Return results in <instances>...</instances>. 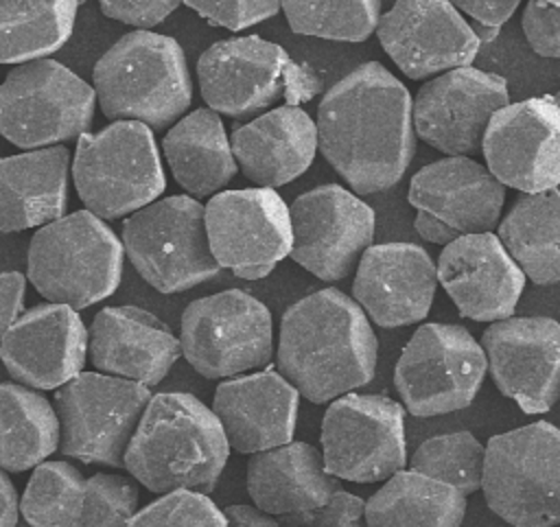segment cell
Segmentation results:
<instances>
[{
	"label": "cell",
	"instance_id": "12",
	"mask_svg": "<svg viewBox=\"0 0 560 527\" xmlns=\"http://www.w3.org/2000/svg\"><path fill=\"white\" fill-rule=\"evenodd\" d=\"M481 343L459 324H422L400 352L394 385L416 418L466 409L486 378Z\"/></svg>",
	"mask_w": 560,
	"mask_h": 527
},
{
	"label": "cell",
	"instance_id": "42",
	"mask_svg": "<svg viewBox=\"0 0 560 527\" xmlns=\"http://www.w3.org/2000/svg\"><path fill=\"white\" fill-rule=\"evenodd\" d=\"M453 7L462 13L468 15L470 22L468 26L477 35L479 42H492L501 26L510 20V15L516 11L518 2L516 0H501V2H486V0H457Z\"/></svg>",
	"mask_w": 560,
	"mask_h": 527
},
{
	"label": "cell",
	"instance_id": "4",
	"mask_svg": "<svg viewBox=\"0 0 560 527\" xmlns=\"http://www.w3.org/2000/svg\"><path fill=\"white\" fill-rule=\"evenodd\" d=\"M94 94L105 118L153 129L175 125L192 101V81L182 46L160 33L131 31L94 66Z\"/></svg>",
	"mask_w": 560,
	"mask_h": 527
},
{
	"label": "cell",
	"instance_id": "6",
	"mask_svg": "<svg viewBox=\"0 0 560 527\" xmlns=\"http://www.w3.org/2000/svg\"><path fill=\"white\" fill-rule=\"evenodd\" d=\"M201 98L214 114L245 118L273 103L300 107L319 92L315 70L258 35L221 39L197 59Z\"/></svg>",
	"mask_w": 560,
	"mask_h": 527
},
{
	"label": "cell",
	"instance_id": "19",
	"mask_svg": "<svg viewBox=\"0 0 560 527\" xmlns=\"http://www.w3.org/2000/svg\"><path fill=\"white\" fill-rule=\"evenodd\" d=\"M486 168L523 195L560 184V105L551 94L499 109L481 142Z\"/></svg>",
	"mask_w": 560,
	"mask_h": 527
},
{
	"label": "cell",
	"instance_id": "9",
	"mask_svg": "<svg viewBox=\"0 0 560 527\" xmlns=\"http://www.w3.org/2000/svg\"><path fill=\"white\" fill-rule=\"evenodd\" d=\"M96 94L55 59L15 66L0 83V136L28 151L90 133Z\"/></svg>",
	"mask_w": 560,
	"mask_h": 527
},
{
	"label": "cell",
	"instance_id": "40",
	"mask_svg": "<svg viewBox=\"0 0 560 527\" xmlns=\"http://www.w3.org/2000/svg\"><path fill=\"white\" fill-rule=\"evenodd\" d=\"M188 9L199 13L208 24L241 31L254 26L280 11V2H217V0H188Z\"/></svg>",
	"mask_w": 560,
	"mask_h": 527
},
{
	"label": "cell",
	"instance_id": "45",
	"mask_svg": "<svg viewBox=\"0 0 560 527\" xmlns=\"http://www.w3.org/2000/svg\"><path fill=\"white\" fill-rule=\"evenodd\" d=\"M223 516H225V527H280L278 518L245 503L228 505L223 510Z\"/></svg>",
	"mask_w": 560,
	"mask_h": 527
},
{
	"label": "cell",
	"instance_id": "22",
	"mask_svg": "<svg viewBox=\"0 0 560 527\" xmlns=\"http://www.w3.org/2000/svg\"><path fill=\"white\" fill-rule=\"evenodd\" d=\"M383 50L413 81L466 68L481 42L453 7L442 0H398L376 26Z\"/></svg>",
	"mask_w": 560,
	"mask_h": 527
},
{
	"label": "cell",
	"instance_id": "29",
	"mask_svg": "<svg viewBox=\"0 0 560 527\" xmlns=\"http://www.w3.org/2000/svg\"><path fill=\"white\" fill-rule=\"evenodd\" d=\"M339 483L324 468L322 450L306 442H289L254 453L247 461V492L254 507L280 518L322 507Z\"/></svg>",
	"mask_w": 560,
	"mask_h": 527
},
{
	"label": "cell",
	"instance_id": "3",
	"mask_svg": "<svg viewBox=\"0 0 560 527\" xmlns=\"http://www.w3.org/2000/svg\"><path fill=\"white\" fill-rule=\"evenodd\" d=\"M230 457L225 433L197 396L164 391L151 396L125 450L122 466L155 494L214 490Z\"/></svg>",
	"mask_w": 560,
	"mask_h": 527
},
{
	"label": "cell",
	"instance_id": "25",
	"mask_svg": "<svg viewBox=\"0 0 560 527\" xmlns=\"http://www.w3.org/2000/svg\"><path fill=\"white\" fill-rule=\"evenodd\" d=\"M438 282L457 311L475 321L512 317L525 289V273L492 232L462 236L440 251Z\"/></svg>",
	"mask_w": 560,
	"mask_h": 527
},
{
	"label": "cell",
	"instance_id": "28",
	"mask_svg": "<svg viewBox=\"0 0 560 527\" xmlns=\"http://www.w3.org/2000/svg\"><path fill=\"white\" fill-rule=\"evenodd\" d=\"M230 147L247 179L258 188H278L298 179L313 164L317 127L302 107L280 105L236 127Z\"/></svg>",
	"mask_w": 560,
	"mask_h": 527
},
{
	"label": "cell",
	"instance_id": "10",
	"mask_svg": "<svg viewBox=\"0 0 560 527\" xmlns=\"http://www.w3.org/2000/svg\"><path fill=\"white\" fill-rule=\"evenodd\" d=\"M120 243L140 278L160 293L188 291L219 273L203 206L188 195L164 197L129 214Z\"/></svg>",
	"mask_w": 560,
	"mask_h": 527
},
{
	"label": "cell",
	"instance_id": "21",
	"mask_svg": "<svg viewBox=\"0 0 560 527\" xmlns=\"http://www.w3.org/2000/svg\"><path fill=\"white\" fill-rule=\"evenodd\" d=\"M497 389L525 413H545L560 400V324L551 317H508L481 335Z\"/></svg>",
	"mask_w": 560,
	"mask_h": 527
},
{
	"label": "cell",
	"instance_id": "43",
	"mask_svg": "<svg viewBox=\"0 0 560 527\" xmlns=\"http://www.w3.org/2000/svg\"><path fill=\"white\" fill-rule=\"evenodd\" d=\"M177 7H179V2H173V0H155V2H127V0L114 2V0H103L101 2V11L107 17L118 20V22L129 24V26H136L138 31H149V28L158 26Z\"/></svg>",
	"mask_w": 560,
	"mask_h": 527
},
{
	"label": "cell",
	"instance_id": "32",
	"mask_svg": "<svg viewBox=\"0 0 560 527\" xmlns=\"http://www.w3.org/2000/svg\"><path fill=\"white\" fill-rule=\"evenodd\" d=\"M499 241L534 284L560 282V190L521 195L499 223Z\"/></svg>",
	"mask_w": 560,
	"mask_h": 527
},
{
	"label": "cell",
	"instance_id": "11",
	"mask_svg": "<svg viewBox=\"0 0 560 527\" xmlns=\"http://www.w3.org/2000/svg\"><path fill=\"white\" fill-rule=\"evenodd\" d=\"M179 348L203 378H236L271 361V313L238 289L199 297L182 313Z\"/></svg>",
	"mask_w": 560,
	"mask_h": 527
},
{
	"label": "cell",
	"instance_id": "7",
	"mask_svg": "<svg viewBox=\"0 0 560 527\" xmlns=\"http://www.w3.org/2000/svg\"><path fill=\"white\" fill-rule=\"evenodd\" d=\"M72 179L85 210L101 221L133 214L166 188L155 136L133 120L83 133L72 157Z\"/></svg>",
	"mask_w": 560,
	"mask_h": 527
},
{
	"label": "cell",
	"instance_id": "1",
	"mask_svg": "<svg viewBox=\"0 0 560 527\" xmlns=\"http://www.w3.org/2000/svg\"><path fill=\"white\" fill-rule=\"evenodd\" d=\"M411 109L407 87L383 63H361L319 101L317 149L354 192L387 190L416 155Z\"/></svg>",
	"mask_w": 560,
	"mask_h": 527
},
{
	"label": "cell",
	"instance_id": "39",
	"mask_svg": "<svg viewBox=\"0 0 560 527\" xmlns=\"http://www.w3.org/2000/svg\"><path fill=\"white\" fill-rule=\"evenodd\" d=\"M280 527H365V501L346 490H337L322 507L295 514L280 516Z\"/></svg>",
	"mask_w": 560,
	"mask_h": 527
},
{
	"label": "cell",
	"instance_id": "20",
	"mask_svg": "<svg viewBox=\"0 0 560 527\" xmlns=\"http://www.w3.org/2000/svg\"><path fill=\"white\" fill-rule=\"evenodd\" d=\"M31 527H127L138 512V488L120 475L83 477L68 461L39 464L22 494Z\"/></svg>",
	"mask_w": 560,
	"mask_h": 527
},
{
	"label": "cell",
	"instance_id": "14",
	"mask_svg": "<svg viewBox=\"0 0 560 527\" xmlns=\"http://www.w3.org/2000/svg\"><path fill=\"white\" fill-rule=\"evenodd\" d=\"M322 457L330 477L376 483L407 466L405 409L381 394H346L322 420Z\"/></svg>",
	"mask_w": 560,
	"mask_h": 527
},
{
	"label": "cell",
	"instance_id": "30",
	"mask_svg": "<svg viewBox=\"0 0 560 527\" xmlns=\"http://www.w3.org/2000/svg\"><path fill=\"white\" fill-rule=\"evenodd\" d=\"M68 147L0 157V232L44 227L68 208Z\"/></svg>",
	"mask_w": 560,
	"mask_h": 527
},
{
	"label": "cell",
	"instance_id": "26",
	"mask_svg": "<svg viewBox=\"0 0 560 527\" xmlns=\"http://www.w3.org/2000/svg\"><path fill=\"white\" fill-rule=\"evenodd\" d=\"M88 354L107 376L155 387L182 356V348L153 313L138 306H105L90 324Z\"/></svg>",
	"mask_w": 560,
	"mask_h": 527
},
{
	"label": "cell",
	"instance_id": "16",
	"mask_svg": "<svg viewBox=\"0 0 560 527\" xmlns=\"http://www.w3.org/2000/svg\"><path fill=\"white\" fill-rule=\"evenodd\" d=\"M407 199L418 210L416 232L429 243L448 245L499 225L505 186L470 157H444L411 177Z\"/></svg>",
	"mask_w": 560,
	"mask_h": 527
},
{
	"label": "cell",
	"instance_id": "13",
	"mask_svg": "<svg viewBox=\"0 0 560 527\" xmlns=\"http://www.w3.org/2000/svg\"><path fill=\"white\" fill-rule=\"evenodd\" d=\"M151 396L140 383L81 372L55 391L59 450L83 464L120 468Z\"/></svg>",
	"mask_w": 560,
	"mask_h": 527
},
{
	"label": "cell",
	"instance_id": "23",
	"mask_svg": "<svg viewBox=\"0 0 560 527\" xmlns=\"http://www.w3.org/2000/svg\"><path fill=\"white\" fill-rule=\"evenodd\" d=\"M88 328L66 304L24 311L0 339V361L9 376L31 389H59L83 372Z\"/></svg>",
	"mask_w": 560,
	"mask_h": 527
},
{
	"label": "cell",
	"instance_id": "24",
	"mask_svg": "<svg viewBox=\"0 0 560 527\" xmlns=\"http://www.w3.org/2000/svg\"><path fill=\"white\" fill-rule=\"evenodd\" d=\"M438 289V267L413 243L370 245L359 258L352 295L361 311L383 328L422 321Z\"/></svg>",
	"mask_w": 560,
	"mask_h": 527
},
{
	"label": "cell",
	"instance_id": "18",
	"mask_svg": "<svg viewBox=\"0 0 560 527\" xmlns=\"http://www.w3.org/2000/svg\"><path fill=\"white\" fill-rule=\"evenodd\" d=\"M413 131L448 157H468L481 151L492 116L510 105L501 74L472 66L429 79L413 98Z\"/></svg>",
	"mask_w": 560,
	"mask_h": 527
},
{
	"label": "cell",
	"instance_id": "5",
	"mask_svg": "<svg viewBox=\"0 0 560 527\" xmlns=\"http://www.w3.org/2000/svg\"><path fill=\"white\" fill-rule=\"evenodd\" d=\"M122 262L125 249L114 230L92 212L77 210L31 236L26 278L50 304L81 311L118 289Z\"/></svg>",
	"mask_w": 560,
	"mask_h": 527
},
{
	"label": "cell",
	"instance_id": "31",
	"mask_svg": "<svg viewBox=\"0 0 560 527\" xmlns=\"http://www.w3.org/2000/svg\"><path fill=\"white\" fill-rule=\"evenodd\" d=\"M162 149L175 181L192 197H214L238 171L223 120L208 107L182 116Z\"/></svg>",
	"mask_w": 560,
	"mask_h": 527
},
{
	"label": "cell",
	"instance_id": "36",
	"mask_svg": "<svg viewBox=\"0 0 560 527\" xmlns=\"http://www.w3.org/2000/svg\"><path fill=\"white\" fill-rule=\"evenodd\" d=\"M486 446L470 431L442 433L424 440L409 459V470L455 488L468 496L481 490Z\"/></svg>",
	"mask_w": 560,
	"mask_h": 527
},
{
	"label": "cell",
	"instance_id": "2",
	"mask_svg": "<svg viewBox=\"0 0 560 527\" xmlns=\"http://www.w3.org/2000/svg\"><path fill=\"white\" fill-rule=\"evenodd\" d=\"M378 341L361 306L339 289L315 291L280 319L278 372L315 405L368 385Z\"/></svg>",
	"mask_w": 560,
	"mask_h": 527
},
{
	"label": "cell",
	"instance_id": "34",
	"mask_svg": "<svg viewBox=\"0 0 560 527\" xmlns=\"http://www.w3.org/2000/svg\"><path fill=\"white\" fill-rule=\"evenodd\" d=\"M59 448L55 407L20 383H0V470L24 472Z\"/></svg>",
	"mask_w": 560,
	"mask_h": 527
},
{
	"label": "cell",
	"instance_id": "46",
	"mask_svg": "<svg viewBox=\"0 0 560 527\" xmlns=\"http://www.w3.org/2000/svg\"><path fill=\"white\" fill-rule=\"evenodd\" d=\"M20 514V503L15 488L4 470H0V527H15Z\"/></svg>",
	"mask_w": 560,
	"mask_h": 527
},
{
	"label": "cell",
	"instance_id": "33",
	"mask_svg": "<svg viewBox=\"0 0 560 527\" xmlns=\"http://www.w3.org/2000/svg\"><path fill=\"white\" fill-rule=\"evenodd\" d=\"M466 496L413 470L389 477L365 501V527H459Z\"/></svg>",
	"mask_w": 560,
	"mask_h": 527
},
{
	"label": "cell",
	"instance_id": "47",
	"mask_svg": "<svg viewBox=\"0 0 560 527\" xmlns=\"http://www.w3.org/2000/svg\"><path fill=\"white\" fill-rule=\"evenodd\" d=\"M553 98H556V103H558V105H560V92H558V94H556V96H553Z\"/></svg>",
	"mask_w": 560,
	"mask_h": 527
},
{
	"label": "cell",
	"instance_id": "38",
	"mask_svg": "<svg viewBox=\"0 0 560 527\" xmlns=\"http://www.w3.org/2000/svg\"><path fill=\"white\" fill-rule=\"evenodd\" d=\"M127 527H225V516L208 494L175 490L138 510Z\"/></svg>",
	"mask_w": 560,
	"mask_h": 527
},
{
	"label": "cell",
	"instance_id": "27",
	"mask_svg": "<svg viewBox=\"0 0 560 527\" xmlns=\"http://www.w3.org/2000/svg\"><path fill=\"white\" fill-rule=\"evenodd\" d=\"M298 389L276 370L228 378L212 400L230 448L254 455L293 440L298 420Z\"/></svg>",
	"mask_w": 560,
	"mask_h": 527
},
{
	"label": "cell",
	"instance_id": "15",
	"mask_svg": "<svg viewBox=\"0 0 560 527\" xmlns=\"http://www.w3.org/2000/svg\"><path fill=\"white\" fill-rule=\"evenodd\" d=\"M210 254L243 280L269 276L291 256L289 206L273 188L221 190L203 206Z\"/></svg>",
	"mask_w": 560,
	"mask_h": 527
},
{
	"label": "cell",
	"instance_id": "35",
	"mask_svg": "<svg viewBox=\"0 0 560 527\" xmlns=\"http://www.w3.org/2000/svg\"><path fill=\"white\" fill-rule=\"evenodd\" d=\"M79 4L0 0V63L48 59L70 39Z\"/></svg>",
	"mask_w": 560,
	"mask_h": 527
},
{
	"label": "cell",
	"instance_id": "8",
	"mask_svg": "<svg viewBox=\"0 0 560 527\" xmlns=\"http://www.w3.org/2000/svg\"><path fill=\"white\" fill-rule=\"evenodd\" d=\"M481 492L512 527L560 525V429L540 420L492 435Z\"/></svg>",
	"mask_w": 560,
	"mask_h": 527
},
{
	"label": "cell",
	"instance_id": "44",
	"mask_svg": "<svg viewBox=\"0 0 560 527\" xmlns=\"http://www.w3.org/2000/svg\"><path fill=\"white\" fill-rule=\"evenodd\" d=\"M26 278L20 271L0 273V339L24 313Z\"/></svg>",
	"mask_w": 560,
	"mask_h": 527
},
{
	"label": "cell",
	"instance_id": "37",
	"mask_svg": "<svg viewBox=\"0 0 560 527\" xmlns=\"http://www.w3.org/2000/svg\"><path fill=\"white\" fill-rule=\"evenodd\" d=\"M289 28L298 35H313L335 42H365L378 26L381 2H280Z\"/></svg>",
	"mask_w": 560,
	"mask_h": 527
},
{
	"label": "cell",
	"instance_id": "41",
	"mask_svg": "<svg viewBox=\"0 0 560 527\" xmlns=\"http://www.w3.org/2000/svg\"><path fill=\"white\" fill-rule=\"evenodd\" d=\"M523 33L534 52L560 59V2L532 0L523 11Z\"/></svg>",
	"mask_w": 560,
	"mask_h": 527
},
{
	"label": "cell",
	"instance_id": "17",
	"mask_svg": "<svg viewBox=\"0 0 560 527\" xmlns=\"http://www.w3.org/2000/svg\"><path fill=\"white\" fill-rule=\"evenodd\" d=\"M291 258L315 278L337 282L350 276L372 245L374 210L339 184L300 195L291 208Z\"/></svg>",
	"mask_w": 560,
	"mask_h": 527
}]
</instances>
